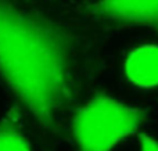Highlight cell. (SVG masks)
<instances>
[{
	"instance_id": "2",
	"label": "cell",
	"mask_w": 158,
	"mask_h": 151,
	"mask_svg": "<svg viewBox=\"0 0 158 151\" xmlns=\"http://www.w3.org/2000/svg\"><path fill=\"white\" fill-rule=\"evenodd\" d=\"M146 111L107 94H96L72 112L71 133L78 151H112L144 124Z\"/></svg>"
},
{
	"instance_id": "6",
	"label": "cell",
	"mask_w": 158,
	"mask_h": 151,
	"mask_svg": "<svg viewBox=\"0 0 158 151\" xmlns=\"http://www.w3.org/2000/svg\"><path fill=\"white\" fill-rule=\"evenodd\" d=\"M140 151H158V140L153 136L148 135H140L139 136Z\"/></svg>"
},
{
	"instance_id": "1",
	"label": "cell",
	"mask_w": 158,
	"mask_h": 151,
	"mask_svg": "<svg viewBox=\"0 0 158 151\" xmlns=\"http://www.w3.org/2000/svg\"><path fill=\"white\" fill-rule=\"evenodd\" d=\"M86 54L68 25L0 0V79L50 136L65 130L85 83Z\"/></svg>"
},
{
	"instance_id": "4",
	"label": "cell",
	"mask_w": 158,
	"mask_h": 151,
	"mask_svg": "<svg viewBox=\"0 0 158 151\" xmlns=\"http://www.w3.org/2000/svg\"><path fill=\"white\" fill-rule=\"evenodd\" d=\"M125 76L137 88H158V44H142L131 50L125 60Z\"/></svg>"
},
{
	"instance_id": "5",
	"label": "cell",
	"mask_w": 158,
	"mask_h": 151,
	"mask_svg": "<svg viewBox=\"0 0 158 151\" xmlns=\"http://www.w3.org/2000/svg\"><path fill=\"white\" fill-rule=\"evenodd\" d=\"M0 151H33L22 129L21 112L17 107L0 119Z\"/></svg>"
},
{
	"instance_id": "3",
	"label": "cell",
	"mask_w": 158,
	"mask_h": 151,
	"mask_svg": "<svg viewBox=\"0 0 158 151\" xmlns=\"http://www.w3.org/2000/svg\"><path fill=\"white\" fill-rule=\"evenodd\" d=\"M86 13L98 21L158 32V0H94Z\"/></svg>"
}]
</instances>
